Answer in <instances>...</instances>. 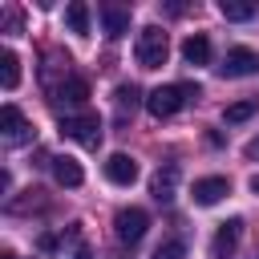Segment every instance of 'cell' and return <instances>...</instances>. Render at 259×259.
<instances>
[{"label": "cell", "mask_w": 259, "mask_h": 259, "mask_svg": "<svg viewBox=\"0 0 259 259\" xmlns=\"http://www.w3.org/2000/svg\"><path fill=\"white\" fill-rule=\"evenodd\" d=\"M198 93H202V89L190 85V81H182V85H158V89H150L146 109H150L154 117H170V113H178L186 101H194Z\"/></svg>", "instance_id": "cell-1"}, {"label": "cell", "mask_w": 259, "mask_h": 259, "mask_svg": "<svg viewBox=\"0 0 259 259\" xmlns=\"http://www.w3.org/2000/svg\"><path fill=\"white\" fill-rule=\"evenodd\" d=\"M174 182H178V166L170 162L166 170H158V174H154V186H150V190H154V198H158V202H170V198H174Z\"/></svg>", "instance_id": "cell-16"}, {"label": "cell", "mask_w": 259, "mask_h": 259, "mask_svg": "<svg viewBox=\"0 0 259 259\" xmlns=\"http://www.w3.org/2000/svg\"><path fill=\"white\" fill-rule=\"evenodd\" d=\"M49 166H53V178H57L61 186H81V182H85V170H81V162H77V158H69V154H57V158H49Z\"/></svg>", "instance_id": "cell-10"}, {"label": "cell", "mask_w": 259, "mask_h": 259, "mask_svg": "<svg viewBox=\"0 0 259 259\" xmlns=\"http://www.w3.org/2000/svg\"><path fill=\"white\" fill-rule=\"evenodd\" d=\"M219 12H223L227 20H251V16L259 12V4H255V0H219Z\"/></svg>", "instance_id": "cell-17"}, {"label": "cell", "mask_w": 259, "mask_h": 259, "mask_svg": "<svg viewBox=\"0 0 259 259\" xmlns=\"http://www.w3.org/2000/svg\"><path fill=\"white\" fill-rule=\"evenodd\" d=\"M239 235H243V219L219 223V231H214V239H210V255H214V259H231L235 247H239Z\"/></svg>", "instance_id": "cell-8"}, {"label": "cell", "mask_w": 259, "mask_h": 259, "mask_svg": "<svg viewBox=\"0 0 259 259\" xmlns=\"http://www.w3.org/2000/svg\"><path fill=\"white\" fill-rule=\"evenodd\" d=\"M182 61L186 65H206L210 61V36L206 32H190L182 40Z\"/></svg>", "instance_id": "cell-12"}, {"label": "cell", "mask_w": 259, "mask_h": 259, "mask_svg": "<svg viewBox=\"0 0 259 259\" xmlns=\"http://www.w3.org/2000/svg\"><path fill=\"white\" fill-rule=\"evenodd\" d=\"M134 57H138V65H142V69H162V65H166V57H170V40H166V32H162L158 24H146V28L138 32Z\"/></svg>", "instance_id": "cell-2"}, {"label": "cell", "mask_w": 259, "mask_h": 259, "mask_svg": "<svg viewBox=\"0 0 259 259\" xmlns=\"http://www.w3.org/2000/svg\"><path fill=\"white\" fill-rule=\"evenodd\" d=\"M65 24H69V32L89 36V4H85V0H73V4L65 8Z\"/></svg>", "instance_id": "cell-14"}, {"label": "cell", "mask_w": 259, "mask_h": 259, "mask_svg": "<svg viewBox=\"0 0 259 259\" xmlns=\"http://www.w3.org/2000/svg\"><path fill=\"white\" fill-rule=\"evenodd\" d=\"M255 109H259V97H247V101H231V105L223 109V121L239 125V121H247V117H251Z\"/></svg>", "instance_id": "cell-18"}, {"label": "cell", "mask_w": 259, "mask_h": 259, "mask_svg": "<svg viewBox=\"0 0 259 259\" xmlns=\"http://www.w3.org/2000/svg\"><path fill=\"white\" fill-rule=\"evenodd\" d=\"M4 259H16V255H12V251H4Z\"/></svg>", "instance_id": "cell-25"}, {"label": "cell", "mask_w": 259, "mask_h": 259, "mask_svg": "<svg viewBox=\"0 0 259 259\" xmlns=\"http://www.w3.org/2000/svg\"><path fill=\"white\" fill-rule=\"evenodd\" d=\"M227 194H231V182H227L223 174H206V178H198L194 190H190V198H194L198 206H214V202H223Z\"/></svg>", "instance_id": "cell-7"}, {"label": "cell", "mask_w": 259, "mask_h": 259, "mask_svg": "<svg viewBox=\"0 0 259 259\" xmlns=\"http://www.w3.org/2000/svg\"><path fill=\"white\" fill-rule=\"evenodd\" d=\"M255 259H259V255H255Z\"/></svg>", "instance_id": "cell-26"}, {"label": "cell", "mask_w": 259, "mask_h": 259, "mask_svg": "<svg viewBox=\"0 0 259 259\" xmlns=\"http://www.w3.org/2000/svg\"><path fill=\"white\" fill-rule=\"evenodd\" d=\"M0 85H4L8 93L20 85V57H16L12 49H4V53H0Z\"/></svg>", "instance_id": "cell-15"}, {"label": "cell", "mask_w": 259, "mask_h": 259, "mask_svg": "<svg viewBox=\"0 0 259 259\" xmlns=\"http://www.w3.org/2000/svg\"><path fill=\"white\" fill-rule=\"evenodd\" d=\"M146 227H150V214H146L142 206H121V210L113 214V235H117L121 243H130V247L146 235Z\"/></svg>", "instance_id": "cell-4"}, {"label": "cell", "mask_w": 259, "mask_h": 259, "mask_svg": "<svg viewBox=\"0 0 259 259\" xmlns=\"http://www.w3.org/2000/svg\"><path fill=\"white\" fill-rule=\"evenodd\" d=\"M113 101H117V109H134V105H138V89H134V85H117Z\"/></svg>", "instance_id": "cell-21"}, {"label": "cell", "mask_w": 259, "mask_h": 259, "mask_svg": "<svg viewBox=\"0 0 259 259\" xmlns=\"http://www.w3.org/2000/svg\"><path fill=\"white\" fill-rule=\"evenodd\" d=\"M57 97H61L65 105H85V101H89V81H85V77H65L61 89H57Z\"/></svg>", "instance_id": "cell-13"}, {"label": "cell", "mask_w": 259, "mask_h": 259, "mask_svg": "<svg viewBox=\"0 0 259 259\" xmlns=\"http://www.w3.org/2000/svg\"><path fill=\"white\" fill-rule=\"evenodd\" d=\"M105 178H109L113 186H134V182H138V162H134L130 154H109V158H105Z\"/></svg>", "instance_id": "cell-9"}, {"label": "cell", "mask_w": 259, "mask_h": 259, "mask_svg": "<svg viewBox=\"0 0 259 259\" xmlns=\"http://www.w3.org/2000/svg\"><path fill=\"white\" fill-rule=\"evenodd\" d=\"M101 24H105V36L117 40L130 32V8H117V4H105L101 8Z\"/></svg>", "instance_id": "cell-11"}, {"label": "cell", "mask_w": 259, "mask_h": 259, "mask_svg": "<svg viewBox=\"0 0 259 259\" xmlns=\"http://www.w3.org/2000/svg\"><path fill=\"white\" fill-rule=\"evenodd\" d=\"M243 154H247V158H259V138H251V142L243 146Z\"/></svg>", "instance_id": "cell-22"}, {"label": "cell", "mask_w": 259, "mask_h": 259, "mask_svg": "<svg viewBox=\"0 0 259 259\" xmlns=\"http://www.w3.org/2000/svg\"><path fill=\"white\" fill-rule=\"evenodd\" d=\"M251 190H255V194H259V174H251Z\"/></svg>", "instance_id": "cell-24"}, {"label": "cell", "mask_w": 259, "mask_h": 259, "mask_svg": "<svg viewBox=\"0 0 259 259\" xmlns=\"http://www.w3.org/2000/svg\"><path fill=\"white\" fill-rule=\"evenodd\" d=\"M219 73H223V77H255V73H259V53L247 49V45H235V49H227Z\"/></svg>", "instance_id": "cell-6"}, {"label": "cell", "mask_w": 259, "mask_h": 259, "mask_svg": "<svg viewBox=\"0 0 259 259\" xmlns=\"http://www.w3.org/2000/svg\"><path fill=\"white\" fill-rule=\"evenodd\" d=\"M28 138H32V121L16 105H4L0 109V142L4 146H24Z\"/></svg>", "instance_id": "cell-5"}, {"label": "cell", "mask_w": 259, "mask_h": 259, "mask_svg": "<svg viewBox=\"0 0 259 259\" xmlns=\"http://www.w3.org/2000/svg\"><path fill=\"white\" fill-rule=\"evenodd\" d=\"M0 20H4V32H8V36H16V32L24 28V12H20V8H4Z\"/></svg>", "instance_id": "cell-20"}, {"label": "cell", "mask_w": 259, "mask_h": 259, "mask_svg": "<svg viewBox=\"0 0 259 259\" xmlns=\"http://www.w3.org/2000/svg\"><path fill=\"white\" fill-rule=\"evenodd\" d=\"M73 259H93V255H89V247H77V251H73Z\"/></svg>", "instance_id": "cell-23"}, {"label": "cell", "mask_w": 259, "mask_h": 259, "mask_svg": "<svg viewBox=\"0 0 259 259\" xmlns=\"http://www.w3.org/2000/svg\"><path fill=\"white\" fill-rule=\"evenodd\" d=\"M154 259H186V243H182V239H166V243L154 251Z\"/></svg>", "instance_id": "cell-19"}, {"label": "cell", "mask_w": 259, "mask_h": 259, "mask_svg": "<svg viewBox=\"0 0 259 259\" xmlns=\"http://www.w3.org/2000/svg\"><path fill=\"white\" fill-rule=\"evenodd\" d=\"M61 134L73 138L77 146L97 150L101 146V117L97 113H69V117H61Z\"/></svg>", "instance_id": "cell-3"}]
</instances>
